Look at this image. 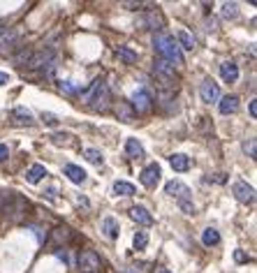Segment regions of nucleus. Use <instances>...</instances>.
I'll list each match as a JSON object with an SVG mask.
<instances>
[{
  "instance_id": "obj_1",
  "label": "nucleus",
  "mask_w": 257,
  "mask_h": 273,
  "mask_svg": "<svg viewBox=\"0 0 257 273\" xmlns=\"http://www.w3.org/2000/svg\"><path fill=\"white\" fill-rule=\"evenodd\" d=\"M153 46H155V51L162 56V61L183 65V53H181V49H179V44H176V39L172 37V35L158 33V35L153 37Z\"/></svg>"
},
{
  "instance_id": "obj_2",
  "label": "nucleus",
  "mask_w": 257,
  "mask_h": 273,
  "mask_svg": "<svg viewBox=\"0 0 257 273\" xmlns=\"http://www.w3.org/2000/svg\"><path fill=\"white\" fill-rule=\"evenodd\" d=\"M83 100L88 102L91 109L102 111V109H107V102H109V88H107V84L102 79H95L91 84V88L83 91Z\"/></svg>"
},
{
  "instance_id": "obj_3",
  "label": "nucleus",
  "mask_w": 257,
  "mask_h": 273,
  "mask_svg": "<svg viewBox=\"0 0 257 273\" xmlns=\"http://www.w3.org/2000/svg\"><path fill=\"white\" fill-rule=\"evenodd\" d=\"M76 264H79V269H83V273H95L102 266V262H100V255L95 250H81Z\"/></svg>"
},
{
  "instance_id": "obj_4",
  "label": "nucleus",
  "mask_w": 257,
  "mask_h": 273,
  "mask_svg": "<svg viewBox=\"0 0 257 273\" xmlns=\"http://www.w3.org/2000/svg\"><path fill=\"white\" fill-rule=\"evenodd\" d=\"M130 106H132L135 114H146V111L153 106V100L146 91H137L135 95H132V100H130Z\"/></svg>"
},
{
  "instance_id": "obj_5",
  "label": "nucleus",
  "mask_w": 257,
  "mask_h": 273,
  "mask_svg": "<svg viewBox=\"0 0 257 273\" xmlns=\"http://www.w3.org/2000/svg\"><path fill=\"white\" fill-rule=\"evenodd\" d=\"M199 98H202V102H218L220 100V88H218V84L213 81V79H206L204 84L199 86Z\"/></svg>"
},
{
  "instance_id": "obj_6",
  "label": "nucleus",
  "mask_w": 257,
  "mask_h": 273,
  "mask_svg": "<svg viewBox=\"0 0 257 273\" xmlns=\"http://www.w3.org/2000/svg\"><path fill=\"white\" fill-rule=\"evenodd\" d=\"M232 195H234L241 204H250V202L255 199V190L250 188L246 181H236L234 185H232Z\"/></svg>"
},
{
  "instance_id": "obj_7",
  "label": "nucleus",
  "mask_w": 257,
  "mask_h": 273,
  "mask_svg": "<svg viewBox=\"0 0 257 273\" xmlns=\"http://www.w3.org/2000/svg\"><path fill=\"white\" fill-rule=\"evenodd\" d=\"M165 192L169 195V197H176L179 202H185V199H190V188H188V185H183L181 181H169L165 185Z\"/></svg>"
},
{
  "instance_id": "obj_8",
  "label": "nucleus",
  "mask_w": 257,
  "mask_h": 273,
  "mask_svg": "<svg viewBox=\"0 0 257 273\" xmlns=\"http://www.w3.org/2000/svg\"><path fill=\"white\" fill-rule=\"evenodd\" d=\"M139 181H142V185H146V188H155L160 183V167L153 162V165H148V167H144V171H142V176H139Z\"/></svg>"
},
{
  "instance_id": "obj_9",
  "label": "nucleus",
  "mask_w": 257,
  "mask_h": 273,
  "mask_svg": "<svg viewBox=\"0 0 257 273\" xmlns=\"http://www.w3.org/2000/svg\"><path fill=\"white\" fill-rule=\"evenodd\" d=\"M130 218H132L137 225H144V227L153 225V215L148 213L146 206H132V208H130Z\"/></svg>"
},
{
  "instance_id": "obj_10",
  "label": "nucleus",
  "mask_w": 257,
  "mask_h": 273,
  "mask_svg": "<svg viewBox=\"0 0 257 273\" xmlns=\"http://www.w3.org/2000/svg\"><path fill=\"white\" fill-rule=\"evenodd\" d=\"M153 68H155V74H158L160 79H165V81H174V79H176V72H174V65H172V63L158 58Z\"/></svg>"
},
{
  "instance_id": "obj_11",
  "label": "nucleus",
  "mask_w": 257,
  "mask_h": 273,
  "mask_svg": "<svg viewBox=\"0 0 257 273\" xmlns=\"http://www.w3.org/2000/svg\"><path fill=\"white\" fill-rule=\"evenodd\" d=\"M169 165H172L174 171L183 174V171H188V169L192 167V160H190L188 155H183V153H174V155H169Z\"/></svg>"
},
{
  "instance_id": "obj_12",
  "label": "nucleus",
  "mask_w": 257,
  "mask_h": 273,
  "mask_svg": "<svg viewBox=\"0 0 257 273\" xmlns=\"http://www.w3.org/2000/svg\"><path fill=\"white\" fill-rule=\"evenodd\" d=\"M51 58H53V51H37V53H33L31 58H28V68H33V69H37V68H44V65H49L51 63Z\"/></svg>"
},
{
  "instance_id": "obj_13",
  "label": "nucleus",
  "mask_w": 257,
  "mask_h": 273,
  "mask_svg": "<svg viewBox=\"0 0 257 273\" xmlns=\"http://www.w3.org/2000/svg\"><path fill=\"white\" fill-rule=\"evenodd\" d=\"M220 76L225 79L227 84H234L236 79H239V65L232 61H225L220 65Z\"/></svg>"
},
{
  "instance_id": "obj_14",
  "label": "nucleus",
  "mask_w": 257,
  "mask_h": 273,
  "mask_svg": "<svg viewBox=\"0 0 257 273\" xmlns=\"http://www.w3.org/2000/svg\"><path fill=\"white\" fill-rule=\"evenodd\" d=\"M218 109H220V114H234L236 109H239V98L236 95H225V98L218 102Z\"/></svg>"
},
{
  "instance_id": "obj_15",
  "label": "nucleus",
  "mask_w": 257,
  "mask_h": 273,
  "mask_svg": "<svg viewBox=\"0 0 257 273\" xmlns=\"http://www.w3.org/2000/svg\"><path fill=\"white\" fill-rule=\"evenodd\" d=\"M63 171H65V176H68L72 183H76V185H81V183L86 181V176H88L81 167H76V165H65V169H63Z\"/></svg>"
},
{
  "instance_id": "obj_16",
  "label": "nucleus",
  "mask_w": 257,
  "mask_h": 273,
  "mask_svg": "<svg viewBox=\"0 0 257 273\" xmlns=\"http://www.w3.org/2000/svg\"><path fill=\"white\" fill-rule=\"evenodd\" d=\"M44 176H49V171H46L44 165H33V167L26 171V181L35 185V183H39L42 178H44Z\"/></svg>"
},
{
  "instance_id": "obj_17",
  "label": "nucleus",
  "mask_w": 257,
  "mask_h": 273,
  "mask_svg": "<svg viewBox=\"0 0 257 273\" xmlns=\"http://www.w3.org/2000/svg\"><path fill=\"white\" fill-rule=\"evenodd\" d=\"M135 192H137L135 185L128 183V181H116L113 183V195H118V197H132Z\"/></svg>"
},
{
  "instance_id": "obj_18",
  "label": "nucleus",
  "mask_w": 257,
  "mask_h": 273,
  "mask_svg": "<svg viewBox=\"0 0 257 273\" xmlns=\"http://www.w3.org/2000/svg\"><path fill=\"white\" fill-rule=\"evenodd\" d=\"M116 58L125 65H132V63H137V53L130 46H116Z\"/></svg>"
},
{
  "instance_id": "obj_19",
  "label": "nucleus",
  "mask_w": 257,
  "mask_h": 273,
  "mask_svg": "<svg viewBox=\"0 0 257 273\" xmlns=\"http://www.w3.org/2000/svg\"><path fill=\"white\" fill-rule=\"evenodd\" d=\"M116 116H118V121H123V123L132 121V118H135V111H132L130 102H118V104H116Z\"/></svg>"
},
{
  "instance_id": "obj_20",
  "label": "nucleus",
  "mask_w": 257,
  "mask_h": 273,
  "mask_svg": "<svg viewBox=\"0 0 257 273\" xmlns=\"http://www.w3.org/2000/svg\"><path fill=\"white\" fill-rule=\"evenodd\" d=\"M176 44H179V49L192 51V49H195V37H192L188 31H179V35H176Z\"/></svg>"
},
{
  "instance_id": "obj_21",
  "label": "nucleus",
  "mask_w": 257,
  "mask_h": 273,
  "mask_svg": "<svg viewBox=\"0 0 257 273\" xmlns=\"http://www.w3.org/2000/svg\"><path fill=\"white\" fill-rule=\"evenodd\" d=\"M102 232H105L107 239H116L118 236V222H116V218L107 215L105 220H102Z\"/></svg>"
},
{
  "instance_id": "obj_22",
  "label": "nucleus",
  "mask_w": 257,
  "mask_h": 273,
  "mask_svg": "<svg viewBox=\"0 0 257 273\" xmlns=\"http://www.w3.org/2000/svg\"><path fill=\"white\" fill-rule=\"evenodd\" d=\"M14 118H16L19 125H33V123H35L33 114L28 111V109H23V106H16V109H14Z\"/></svg>"
},
{
  "instance_id": "obj_23",
  "label": "nucleus",
  "mask_w": 257,
  "mask_h": 273,
  "mask_svg": "<svg viewBox=\"0 0 257 273\" xmlns=\"http://www.w3.org/2000/svg\"><path fill=\"white\" fill-rule=\"evenodd\" d=\"M125 153H128L130 158H142L144 155V146L139 144L137 139H128L125 141Z\"/></svg>"
},
{
  "instance_id": "obj_24",
  "label": "nucleus",
  "mask_w": 257,
  "mask_h": 273,
  "mask_svg": "<svg viewBox=\"0 0 257 273\" xmlns=\"http://www.w3.org/2000/svg\"><path fill=\"white\" fill-rule=\"evenodd\" d=\"M202 243H204V245H218L220 243L218 229H213V227L204 229V232H202Z\"/></svg>"
},
{
  "instance_id": "obj_25",
  "label": "nucleus",
  "mask_w": 257,
  "mask_h": 273,
  "mask_svg": "<svg viewBox=\"0 0 257 273\" xmlns=\"http://www.w3.org/2000/svg\"><path fill=\"white\" fill-rule=\"evenodd\" d=\"M14 39H16L14 31H2L0 33V51H7L9 46L14 44Z\"/></svg>"
},
{
  "instance_id": "obj_26",
  "label": "nucleus",
  "mask_w": 257,
  "mask_h": 273,
  "mask_svg": "<svg viewBox=\"0 0 257 273\" xmlns=\"http://www.w3.org/2000/svg\"><path fill=\"white\" fill-rule=\"evenodd\" d=\"M83 155H86V160L93 162V165H102V162H105V158H102V153H100L98 148H86Z\"/></svg>"
},
{
  "instance_id": "obj_27",
  "label": "nucleus",
  "mask_w": 257,
  "mask_h": 273,
  "mask_svg": "<svg viewBox=\"0 0 257 273\" xmlns=\"http://www.w3.org/2000/svg\"><path fill=\"white\" fill-rule=\"evenodd\" d=\"M222 16L225 19H236L239 16V5L236 2H225L222 5Z\"/></svg>"
},
{
  "instance_id": "obj_28",
  "label": "nucleus",
  "mask_w": 257,
  "mask_h": 273,
  "mask_svg": "<svg viewBox=\"0 0 257 273\" xmlns=\"http://www.w3.org/2000/svg\"><path fill=\"white\" fill-rule=\"evenodd\" d=\"M243 153H246L248 158H255V155H257V141H255V136H250V139H246V141H243Z\"/></svg>"
},
{
  "instance_id": "obj_29",
  "label": "nucleus",
  "mask_w": 257,
  "mask_h": 273,
  "mask_svg": "<svg viewBox=\"0 0 257 273\" xmlns=\"http://www.w3.org/2000/svg\"><path fill=\"white\" fill-rule=\"evenodd\" d=\"M70 229L68 227H58V229H53V241L56 243H63V241H68L70 239Z\"/></svg>"
},
{
  "instance_id": "obj_30",
  "label": "nucleus",
  "mask_w": 257,
  "mask_h": 273,
  "mask_svg": "<svg viewBox=\"0 0 257 273\" xmlns=\"http://www.w3.org/2000/svg\"><path fill=\"white\" fill-rule=\"evenodd\" d=\"M58 88H61L63 93H68V95H74V93L81 91V88H79V86H74L72 81H58Z\"/></svg>"
},
{
  "instance_id": "obj_31",
  "label": "nucleus",
  "mask_w": 257,
  "mask_h": 273,
  "mask_svg": "<svg viewBox=\"0 0 257 273\" xmlns=\"http://www.w3.org/2000/svg\"><path fill=\"white\" fill-rule=\"evenodd\" d=\"M146 243H148V236H146V232H137V234H135V248H137V250L146 248Z\"/></svg>"
},
{
  "instance_id": "obj_32",
  "label": "nucleus",
  "mask_w": 257,
  "mask_h": 273,
  "mask_svg": "<svg viewBox=\"0 0 257 273\" xmlns=\"http://www.w3.org/2000/svg\"><path fill=\"white\" fill-rule=\"evenodd\" d=\"M179 206H181V211L185 213V215H192V213H195V204H192L190 199H185V202H179Z\"/></svg>"
},
{
  "instance_id": "obj_33",
  "label": "nucleus",
  "mask_w": 257,
  "mask_h": 273,
  "mask_svg": "<svg viewBox=\"0 0 257 273\" xmlns=\"http://www.w3.org/2000/svg\"><path fill=\"white\" fill-rule=\"evenodd\" d=\"M234 259H236V262H239V264H243V262H248V255H246V252H243V250H234Z\"/></svg>"
},
{
  "instance_id": "obj_34",
  "label": "nucleus",
  "mask_w": 257,
  "mask_h": 273,
  "mask_svg": "<svg viewBox=\"0 0 257 273\" xmlns=\"http://www.w3.org/2000/svg\"><path fill=\"white\" fill-rule=\"evenodd\" d=\"M206 181H213V183H225L227 178H225V174H213V176H209Z\"/></svg>"
},
{
  "instance_id": "obj_35",
  "label": "nucleus",
  "mask_w": 257,
  "mask_h": 273,
  "mask_svg": "<svg viewBox=\"0 0 257 273\" xmlns=\"http://www.w3.org/2000/svg\"><path fill=\"white\" fill-rule=\"evenodd\" d=\"M7 155H9L7 146H5V144H0V162H2V160H7Z\"/></svg>"
},
{
  "instance_id": "obj_36",
  "label": "nucleus",
  "mask_w": 257,
  "mask_h": 273,
  "mask_svg": "<svg viewBox=\"0 0 257 273\" xmlns=\"http://www.w3.org/2000/svg\"><path fill=\"white\" fill-rule=\"evenodd\" d=\"M248 109H250V116L255 118V116H257V100H253V102H250V106H248Z\"/></svg>"
},
{
  "instance_id": "obj_37",
  "label": "nucleus",
  "mask_w": 257,
  "mask_h": 273,
  "mask_svg": "<svg viewBox=\"0 0 257 273\" xmlns=\"http://www.w3.org/2000/svg\"><path fill=\"white\" fill-rule=\"evenodd\" d=\"M42 118H44V123H49V125H53V123H56V116H53V114H44Z\"/></svg>"
},
{
  "instance_id": "obj_38",
  "label": "nucleus",
  "mask_w": 257,
  "mask_h": 273,
  "mask_svg": "<svg viewBox=\"0 0 257 273\" xmlns=\"http://www.w3.org/2000/svg\"><path fill=\"white\" fill-rule=\"evenodd\" d=\"M9 81V74H5V72H0V86H5Z\"/></svg>"
},
{
  "instance_id": "obj_39",
  "label": "nucleus",
  "mask_w": 257,
  "mask_h": 273,
  "mask_svg": "<svg viewBox=\"0 0 257 273\" xmlns=\"http://www.w3.org/2000/svg\"><path fill=\"white\" fill-rule=\"evenodd\" d=\"M5 199H9V192H0V204H2Z\"/></svg>"
},
{
  "instance_id": "obj_40",
  "label": "nucleus",
  "mask_w": 257,
  "mask_h": 273,
  "mask_svg": "<svg viewBox=\"0 0 257 273\" xmlns=\"http://www.w3.org/2000/svg\"><path fill=\"white\" fill-rule=\"evenodd\" d=\"M118 273H139L137 269H123V271H118Z\"/></svg>"
},
{
  "instance_id": "obj_41",
  "label": "nucleus",
  "mask_w": 257,
  "mask_h": 273,
  "mask_svg": "<svg viewBox=\"0 0 257 273\" xmlns=\"http://www.w3.org/2000/svg\"><path fill=\"white\" fill-rule=\"evenodd\" d=\"M158 273H172V271H167V269H160V271Z\"/></svg>"
}]
</instances>
